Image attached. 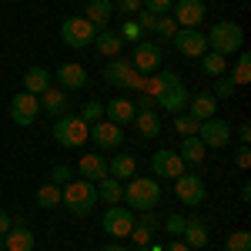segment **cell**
<instances>
[{
	"mask_svg": "<svg viewBox=\"0 0 251 251\" xmlns=\"http://www.w3.org/2000/svg\"><path fill=\"white\" fill-rule=\"evenodd\" d=\"M60 204L74 218H87L97 208V188L94 181H67L60 191Z\"/></svg>",
	"mask_w": 251,
	"mask_h": 251,
	"instance_id": "obj_1",
	"label": "cell"
},
{
	"mask_svg": "<svg viewBox=\"0 0 251 251\" xmlns=\"http://www.w3.org/2000/svg\"><path fill=\"white\" fill-rule=\"evenodd\" d=\"M121 201L131 211H154L157 204H161V184H157L154 177H131Z\"/></svg>",
	"mask_w": 251,
	"mask_h": 251,
	"instance_id": "obj_2",
	"label": "cell"
},
{
	"mask_svg": "<svg viewBox=\"0 0 251 251\" xmlns=\"http://www.w3.org/2000/svg\"><path fill=\"white\" fill-rule=\"evenodd\" d=\"M208 50L221 54V57H231L238 50H245V30L234 20H218L208 34Z\"/></svg>",
	"mask_w": 251,
	"mask_h": 251,
	"instance_id": "obj_3",
	"label": "cell"
},
{
	"mask_svg": "<svg viewBox=\"0 0 251 251\" xmlns=\"http://www.w3.org/2000/svg\"><path fill=\"white\" fill-rule=\"evenodd\" d=\"M54 141L67 151H77L91 141V124H84L80 114H60L54 121Z\"/></svg>",
	"mask_w": 251,
	"mask_h": 251,
	"instance_id": "obj_4",
	"label": "cell"
},
{
	"mask_svg": "<svg viewBox=\"0 0 251 251\" xmlns=\"http://www.w3.org/2000/svg\"><path fill=\"white\" fill-rule=\"evenodd\" d=\"M94 37H97V27L87 17H67L60 24V40H64L67 47H74V50L94 47Z\"/></svg>",
	"mask_w": 251,
	"mask_h": 251,
	"instance_id": "obj_5",
	"label": "cell"
},
{
	"mask_svg": "<svg viewBox=\"0 0 251 251\" xmlns=\"http://www.w3.org/2000/svg\"><path fill=\"white\" fill-rule=\"evenodd\" d=\"M134 218L137 214L131 211V208L111 204V208L104 211V218H100V228H104V234H111L114 241H121V238H127V234L134 231Z\"/></svg>",
	"mask_w": 251,
	"mask_h": 251,
	"instance_id": "obj_6",
	"label": "cell"
},
{
	"mask_svg": "<svg viewBox=\"0 0 251 251\" xmlns=\"http://www.w3.org/2000/svg\"><path fill=\"white\" fill-rule=\"evenodd\" d=\"M104 80H107L111 87H121V91H127V87H141V84H144V74H137L131 60L111 57V64L104 67Z\"/></svg>",
	"mask_w": 251,
	"mask_h": 251,
	"instance_id": "obj_7",
	"label": "cell"
},
{
	"mask_svg": "<svg viewBox=\"0 0 251 251\" xmlns=\"http://www.w3.org/2000/svg\"><path fill=\"white\" fill-rule=\"evenodd\" d=\"M204 177H198V174H181V177H174V198L184 204V208H198V204H204Z\"/></svg>",
	"mask_w": 251,
	"mask_h": 251,
	"instance_id": "obj_8",
	"label": "cell"
},
{
	"mask_svg": "<svg viewBox=\"0 0 251 251\" xmlns=\"http://www.w3.org/2000/svg\"><path fill=\"white\" fill-rule=\"evenodd\" d=\"M131 64H134L137 74H154V71H161V64H164V50H161V44H157V40H137Z\"/></svg>",
	"mask_w": 251,
	"mask_h": 251,
	"instance_id": "obj_9",
	"label": "cell"
},
{
	"mask_svg": "<svg viewBox=\"0 0 251 251\" xmlns=\"http://www.w3.org/2000/svg\"><path fill=\"white\" fill-rule=\"evenodd\" d=\"M40 114V97L37 94H27V91H17L10 97V121L17 127H30Z\"/></svg>",
	"mask_w": 251,
	"mask_h": 251,
	"instance_id": "obj_10",
	"label": "cell"
},
{
	"mask_svg": "<svg viewBox=\"0 0 251 251\" xmlns=\"http://www.w3.org/2000/svg\"><path fill=\"white\" fill-rule=\"evenodd\" d=\"M184 168H188V164H184L181 154L171 151V148H161V151L151 154V174H154V177H171L174 181V177L184 174Z\"/></svg>",
	"mask_w": 251,
	"mask_h": 251,
	"instance_id": "obj_11",
	"label": "cell"
},
{
	"mask_svg": "<svg viewBox=\"0 0 251 251\" xmlns=\"http://www.w3.org/2000/svg\"><path fill=\"white\" fill-rule=\"evenodd\" d=\"M91 141L97 151H117L124 144V127H117L111 121H97V124H91Z\"/></svg>",
	"mask_w": 251,
	"mask_h": 251,
	"instance_id": "obj_12",
	"label": "cell"
},
{
	"mask_svg": "<svg viewBox=\"0 0 251 251\" xmlns=\"http://www.w3.org/2000/svg\"><path fill=\"white\" fill-rule=\"evenodd\" d=\"M174 44H177V50L184 54V57H201V54H208V37L198 30V27H177V34H174Z\"/></svg>",
	"mask_w": 251,
	"mask_h": 251,
	"instance_id": "obj_13",
	"label": "cell"
},
{
	"mask_svg": "<svg viewBox=\"0 0 251 251\" xmlns=\"http://www.w3.org/2000/svg\"><path fill=\"white\" fill-rule=\"evenodd\" d=\"M198 137L204 141V148H225L231 141V124L221 121V117H208V121H201Z\"/></svg>",
	"mask_w": 251,
	"mask_h": 251,
	"instance_id": "obj_14",
	"label": "cell"
},
{
	"mask_svg": "<svg viewBox=\"0 0 251 251\" xmlns=\"http://www.w3.org/2000/svg\"><path fill=\"white\" fill-rule=\"evenodd\" d=\"M174 24H181V27H198L204 14H208V3L204 0H174Z\"/></svg>",
	"mask_w": 251,
	"mask_h": 251,
	"instance_id": "obj_15",
	"label": "cell"
},
{
	"mask_svg": "<svg viewBox=\"0 0 251 251\" xmlns=\"http://www.w3.org/2000/svg\"><path fill=\"white\" fill-rule=\"evenodd\" d=\"M134 100L131 97H114V100H107L104 104V121H111V124H117V127H127V124H134Z\"/></svg>",
	"mask_w": 251,
	"mask_h": 251,
	"instance_id": "obj_16",
	"label": "cell"
},
{
	"mask_svg": "<svg viewBox=\"0 0 251 251\" xmlns=\"http://www.w3.org/2000/svg\"><path fill=\"white\" fill-rule=\"evenodd\" d=\"M137 107V114H134V124H137V131H141V137H157L161 134V117H157V111L151 107V100H141V104H134Z\"/></svg>",
	"mask_w": 251,
	"mask_h": 251,
	"instance_id": "obj_17",
	"label": "cell"
},
{
	"mask_svg": "<svg viewBox=\"0 0 251 251\" xmlns=\"http://www.w3.org/2000/svg\"><path fill=\"white\" fill-rule=\"evenodd\" d=\"M188 87H184V80H177L174 87H168V91H161V94L154 97L157 104L164 107V111H171V114H184L188 111Z\"/></svg>",
	"mask_w": 251,
	"mask_h": 251,
	"instance_id": "obj_18",
	"label": "cell"
},
{
	"mask_svg": "<svg viewBox=\"0 0 251 251\" xmlns=\"http://www.w3.org/2000/svg\"><path fill=\"white\" fill-rule=\"evenodd\" d=\"M40 111L50 117H60V114H71V94L60 91V87H47L40 94Z\"/></svg>",
	"mask_w": 251,
	"mask_h": 251,
	"instance_id": "obj_19",
	"label": "cell"
},
{
	"mask_svg": "<svg viewBox=\"0 0 251 251\" xmlns=\"http://www.w3.org/2000/svg\"><path fill=\"white\" fill-rule=\"evenodd\" d=\"M54 77H57L60 91H80L84 84H87V71H84V64H60L57 71H54Z\"/></svg>",
	"mask_w": 251,
	"mask_h": 251,
	"instance_id": "obj_20",
	"label": "cell"
},
{
	"mask_svg": "<svg viewBox=\"0 0 251 251\" xmlns=\"http://www.w3.org/2000/svg\"><path fill=\"white\" fill-rule=\"evenodd\" d=\"M3 248L7 251H34V231H30L27 225L14 221L10 231L3 234Z\"/></svg>",
	"mask_w": 251,
	"mask_h": 251,
	"instance_id": "obj_21",
	"label": "cell"
},
{
	"mask_svg": "<svg viewBox=\"0 0 251 251\" xmlns=\"http://www.w3.org/2000/svg\"><path fill=\"white\" fill-rule=\"evenodd\" d=\"M214 111H218V97L211 91H201V94L188 97V111L184 114H191L194 121H208V117H214Z\"/></svg>",
	"mask_w": 251,
	"mask_h": 251,
	"instance_id": "obj_22",
	"label": "cell"
},
{
	"mask_svg": "<svg viewBox=\"0 0 251 251\" xmlns=\"http://www.w3.org/2000/svg\"><path fill=\"white\" fill-rule=\"evenodd\" d=\"M77 171H80V177L84 181H100V177H107V157L104 154H84L77 161Z\"/></svg>",
	"mask_w": 251,
	"mask_h": 251,
	"instance_id": "obj_23",
	"label": "cell"
},
{
	"mask_svg": "<svg viewBox=\"0 0 251 251\" xmlns=\"http://www.w3.org/2000/svg\"><path fill=\"white\" fill-rule=\"evenodd\" d=\"M50 80H54V74H50L47 67H27V71H24V91L40 97L50 87Z\"/></svg>",
	"mask_w": 251,
	"mask_h": 251,
	"instance_id": "obj_24",
	"label": "cell"
},
{
	"mask_svg": "<svg viewBox=\"0 0 251 251\" xmlns=\"http://www.w3.org/2000/svg\"><path fill=\"white\" fill-rule=\"evenodd\" d=\"M137 171V157L134 154H114L107 161V177H114V181H131Z\"/></svg>",
	"mask_w": 251,
	"mask_h": 251,
	"instance_id": "obj_25",
	"label": "cell"
},
{
	"mask_svg": "<svg viewBox=\"0 0 251 251\" xmlns=\"http://www.w3.org/2000/svg\"><path fill=\"white\" fill-rule=\"evenodd\" d=\"M84 17L94 24L97 30H104L107 24H111V17H114V0H91L87 3V14Z\"/></svg>",
	"mask_w": 251,
	"mask_h": 251,
	"instance_id": "obj_26",
	"label": "cell"
},
{
	"mask_svg": "<svg viewBox=\"0 0 251 251\" xmlns=\"http://www.w3.org/2000/svg\"><path fill=\"white\" fill-rule=\"evenodd\" d=\"M94 188L97 201H104V204H121V198H124V181H114V177H100Z\"/></svg>",
	"mask_w": 251,
	"mask_h": 251,
	"instance_id": "obj_27",
	"label": "cell"
},
{
	"mask_svg": "<svg viewBox=\"0 0 251 251\" xmlns=\"http://www.w3.org/2000/svg\"><path fill=\"white\" fill-rule=\"evenodd\" d=\"M181 241H184L188 248H204V245L211 241V234L204 228V221H188L184 231H181Z\"/></svg>",
	"mask_w": 251,
	"mask_h": 251,
	"instance_id": "obj_28",
	"label": "cell"
},
{
	"mask_svg": "<svg viewBox=\"0 0 251 251\" xmlns=\"http://www.w3.org/2000/svg\"><path fill=\"white\" fill-rule=\"evenodd\" d=\"M94 47H97V54H104V57H117V54L124 50V40H121V34H111V30H97Z\"/></svg>",
	"mask_w": 251,
	"mask_h": 251,
	"instance_id": "obj_29",
	"label": "cell"
},
{
	"mask_svg": "<svg viewBox=\"0 0 251 251\" xmlns=\"http://www.w3.org/2000/svg\"><path fill=\"white\" fill-rule=\"evenodd\" d=\"M204 151H208V148H204V141H201L198 134H191V137H184V141H181V151H177V154H181L184 164H201V161H204Z\"/></svg>",
	"mask_w": 251,
	"mask_h": 251,
	"instance_id": "obj_30",
	"label": "cell"
},
{
	"mask_svg": "<svg viewBox=\"0 0 251 251\" xmlns=\"http://www.w3.org/2000/svg\"><path fill=\"white\" fill-rule=\"evenodd\" d=\"M234 80V87H245L251 84V54L248 50H238V64H234V74H228Z\"/></svg>",
	"mask_w": 251,
	"mask_h": 251,
	"instance_id": "obj_31",
	"label": "cell"
},
{
	"mask_svg": "<svg viewBox=\"0 0 251 251\" xmlns=\"http://www.w3.org/2000/svg\"><path fill=\"white\" fill-rule=\"evenodd\" d=\"M201 64H204V74H208V77H221V74H228V57H221V54H214V50L201 54Z\"/></svg>",
	"mask_w": 251,
	"mask_h": 251,
	"instance_id": "obj_32",
	"label": "cell"
},
{
	"mask_svg": "<svg viewBox=\"0 0 251 251\" xmlns=\"http://www.w3.org/2000/svg\"><path fill=\"white\" fill-rule=\"evenodd\" d=\"M37 204L40 208H60V188L47 181V184L37 191Z\"/></svg>",
	"mask_w": 251,
	"mask_h": 251,
	"instance_id": "obj_33",
	"label": "cell"
},
{
	"mask_svg": "<svg viewBox=\"0 0 251 251\" xmlns=\"http://www.w3.org/2000/svg\"><path fill=\"white\" fill-rule=\"evenodd\" d=\"M225 251H251V231H231L225 241Z\"/></svg>",
	"mask_w": 251,
	"mask_h": 251,
	"instance_id": "obj_34",
	"label": "cell"
},
{
	"mask_svg": "<svg viewBox=\"0 0 251 251\" xmlns=\"http://www.w3.org/2000/svg\"><path fill=\"white\" fill-rule=\"evenodd\" d=\"M198 127H201V121H194L191 114H174V131H177L181 137L198 134Z\"/></svg>",
	"mask_w": 251,
	"mask_h": 251,
	"instance_id": "obj_35",
	"label": "cell"
},
{
	"mask_svg": "<svg viewBox=\"0 0 251 251\" xmlns=\"http://www.w3.org/2000/svg\"><path fill=\"white\" fill-rule=\"evenodd\" d=\"M80 121H84V124H97V121H104V104H100V100H87V104L80 107Z\"/></svg>",
	"mask_w": 251,
	"mask_h": 251,
	"instance_id": "obj_36",
	"label": "cell"
},
{
	"mask_svg": "<svg viewBox=\"0 0 251 251\" xmlns=\"http://www.w3.org/2000/svg\"><path fill=\"white\" fill-rule=\"evenodd\" d=\"M234 91H238V87H234V80L228 77V74L214 77V91H211V94L218 97V100H228V97H234Z\"/></svg>",
	"mask_w": 251,
	"mask_h": 251,
	"instance_id": "obj_37",
	"label": "cell"
},
{
	"mask_svg": "<svg viewBox=\"0 0 251 251\" xmlns=\"http://www.w3.org/2000/svg\"><path fill=\"white\" fill-rule=\"evenodd\" d=\"M154 34L164 40H171L174 34H177V24H174V17H157L154 20Z\"/></svg>",
	"mask_w": 251,
	"mask_h": 251,
	"instance_id": "obj_38",
	"label": "cell"
},
{
	"mask_svg": "<svg viewBox=\"0 0 251 251\" xmlns=\"http://www.w3.org/2000/svg\"><path fill=\"white\" fill-rule=\"evenodd\" d=\"M141 7H144L148 14H154V17H164L174 7V0H141Z\"/></svg>",
	"mask_w": 251,
	"mask_h": 251,
	"instance_id": "obj_39",
	"label": "cell"
},
{
	"mask_svg": "<svg viewBox=\"0 0 251 251\" xmlns=\"http://www.w3.org/2000/svg\"><path fill=\"white\" fill-rule=\"evenodd\" d=\"M127 238H131V241H134L137 248H148V245H151V231H148V228H144V225H137V218H134V231L127 234Z\"/></svg>",
	"mask_w": 251,
	"mask_h": 251,
	"instance_id": "obj_40",
	"label": "cell"
},
{
	"mask_svg": "<svg viewBox=\"0 0 251 251\" xmlns=\"http://www.w3.org/2000/svg\"><path fill=\"white\" fill-rule=\"evenodd\" d=\"M184 225H188V218H181V214H168V218H164V228H168V234H174V238H181Z\"/></svg>",
	"mask_w": 251,
	"mask_h": 251,
	"instance_id": "obj_41",
	"label": "cell"
},
{
	"mask_svg": "<svg viewBox=\"0 0 251 251\" xmlns=\"http://www.w3.org/2000/svg\"><path fill=\"white\" fill-rule=\"evenodd\" d=\"M67 181H71V168H67V164H54V168H50V184H67Z\"/></svg>",
	"mask_w": 251,
	"mask_h": 251,
	"instance_id": "obj_42",
	"label": "cell"
},
{
	"mask_svg": "<svg viewBox=\"0 0 251 251\" xmlns=\"http://www.w3.org/2000/svg\"><path fill=\"white\" fill-rule=\"evenodd\" d=\"M137 225H144V228H148V231L154 234L157 228H161V218H157L154 211H141V214H137Z\"/></svg>",
	"mask_w": 251,
	"mask_h": 251,
	"instance_id": "obj_43",
	"label": "cell"
},
{
	"mask_svg": "<svg viewBox=\"0 0 251 251\" xmlns=\"http://www.w3.org/2000/svg\"><path fill=\"white\" fill-rule=\"evenodd\" d=\"M141 34H144V30H141V24H124V30H121V40H141Z\"/></svg>",
	"mask_w": 251,
	"mask_h": 251,
	"instance_id": "obj_44",
	"label": "cell"
},
{
	"mask_svg": "<svg viewBox=\"0 0 251 251\" xmlns=\"http://www.w3.org/2000/svg\"><path fill=\"white\" fill-rule=\"evenodd\" d=\"M234 164H238V168H248L251 164V148L248 144H241V148L234 151Z\"/></svg>",
	"mask_w": 251,
	"mask_h": 251,
	"instance_id": "obj_45",
	"label": "cell"
},
{
	"mask_svg": "<svg viewBox=\"0 0 251 251\" xmlns=\"http://www.w3.org/2000/svg\"><path fill=\"white\" fill-rule=\"evenodd\" d=\"M117 10H121L124 17H131V14L141 10V0H117Z\"/></svg>",
	"mask_w": 251,
	"mask_h": 251,
	"instance_id": "obj_46",
	"label": "cell"
},
{
	"mask_svg": "<svg viewBox=\"0 0 251 251\" xmlns=\"http://www.w3.org/2000/svg\"><path fill=\"white\" fill-rule=\"evenodd\" d=\"M154 14H148V10H137V24H141V30H154Z\"/></svg>",
	"mask_w": 251,
	"mask_h": 251,
	"instance_id": "obj_47",
	"label": "cell"
},
{
	"mask_svg": "<svg viewBox=\"0 0 251 251\" xmlns=\"http://www.w3.org/2000/svg\"><path fill=\"white\" fill-rule=\"evenodd\" d=\"M10 225H14V218H10V214L0 208V234H7V231H10Z\"/></svg>",
	"mask_w": 251,
	"mask_h": 251,
	"instance_id": "obj_48",
	"label": "cell"
},
{
	"mask_svg": "<svg viewBox=\"0 0 251 251\" xmlns=\"http://www.w3.org/2000/svg\"><path fill=\"white\" fill-rule=\"evenodd\" d=\"M238 137H241V144H248V141H251V124H248V121L238 124Z\"/></svg>",
	"mask_w": 251,
	"mask_h": 251,
	"instance_id": "obj_49",
	"label": "cell"
},
{
	"mask_svg": "<svg viewBox=\"0 0 251 251\" xmlns=\"http://www.w3.org/2000/svg\"><path fill=\"white\" fill-rule=\"evenodd\" d=\"M164 251H194V248H188V245L177 238V241H171V245H164Z\"/></svg>",
	"mask_w": 251,
	"mask_h": 251,
	"instance_id": "obj_50",
	"label": "cell"
},
{
	"mask_svg": "<svg viewBox=\"0 0 251 251\" xmlns=\"http://www.w3.org/2000/svg\"><path fill=\"white\" fill-rule=\"evenodd\" d=\"M97 251H131V248H127V245H117V241H114V245H104V248H97Z\"/></svg>",
	"mask_w": 251,
	"mask_h": 251,
	"instance_id": "obj_51",
	"label": "cell"
},
{
	"mask_svg": "<svg viewBox=\"0 0 251 251\" xmlns=\"http://www.w3.org/2000/svg\"><path fill=\"white\" fill-rule=\"evenodd\" d=\"M241 201H251V184H248V181L241 184Z\"/></svg>",
	"mask_w": 251,
	"mask_h": 251,
	"instance_id": "obj_52",
	"label": "cell"
},
{
	"mask_svg": "<svg viewBox=\"0 0 251 251\" xmlns=\"http://www.w3.org/2000/svg\"><path fill=\"white\" fill-rule=\"evenodd\" d=\"M0 251H7V248H3V234H0Z\"/></svg>",
	"mask_w": 251,
	"mask_h": 251,
	"instance_id": "obj_53",
	"label": "cell"
},
{
	"mask_svg": "<svg viewBox=\"0 0 251 251\" xmlns=\"http://www.w3.org/2000/svg\"><path fill=\"white\" fill-rule=\"evenodd\" d=\"M134 251H151V248H134Z\"/></svg>",
	"mask_w": 251,
	"mask_h": 251,
	"instance_id": "obj_54",
	"label": "cell"
}]
</instances>
